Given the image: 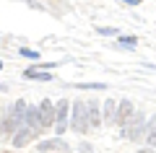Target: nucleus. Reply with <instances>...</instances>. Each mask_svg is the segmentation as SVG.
I'll return each instance as SVG.
<instances>
[{
	"mask_svg": "<svg viewBox=\"0 0 156 153\" xmlns=\"http://www.w3.org/2000/svg\"><path fill=\"white\" fill-rule=\"evenodd\" d=\"M73 130L76 132L89 130V117H86V104L83 101H76L73 104Z\"/></svg>",
	"mask_w": 156,
	"mask_h": 153,
	"instance_id": "f257e3e1",
	"label": "nucleus"
},
{
	"mask_svg": "<svg viewBox=\"0 0 156 153\" xmlns=\"http://www.w3.org/2000/svg\"><path fill=\"white\" fill-rule=\"evenodd\" d=\"M26 117V104L23 101H18V104H13V112H11V117H8V122H5V130L11 132V130H16L18 125H21V120Z\"/></svg>",
	"mask_w": 156,
	"mask_h": 153,
	"instance_id": "f03ea898",
	"label": "nucleus"
},
{
	"mask_svg": "<svg viewBox=\"0 0 156 153\" xmlns=\"http://www.w3.org/2000/svg\"><path fill=\"white\" fill-rule=\"evenodd\" d=\"M52 114H55V112H52V101L44 99L42 106H39V122H42V130H47V127L52 125Z\"/></svg>",
	"mask_w": 156,
	"mask_h": 153,
	"instance_id": "7ed1b4c3",
	"label": "nucleus"
},
{
	"mask_svg": "<svg viewBox=\"0 0 156 153\" xmlns=\"http://www.w3.org/2000/svg\"><path fill=\"white\" fill-rule=\"evenodd\" d=\"M65 127H68V101H60V104H57V127L55 130L62 135Z\"/></svg>",
	"mask_w": 156,
	"mask_h": 153,
	"instance_id": "20e7f679",
	"label": "nucleus"
},
{
	"mask_svg": "<svg viewBox=\"0 0 156 153\" xmlns=\"http://www.w3.org/2000/svg\"><path fill=\"white\" fill-rule=\"evenodd\" d=\"M86 117H89V127H99L101 120H99V104L96 101H89L86 104Z\"/></svg>",
	"mask_w": 156,
	"mask_h": 153,
	"instance_id": "39448f33",
	"label": "nucleus"
},
{
	"mask_svg": "<svg viewBox=\"0 0 156 153\" xmlns=\"http://www.w3.org/2000/svg\"><path fill=\"white\" fill-rule=\"evenodd\" d=\"M140 127H143V117H135L133 120V125H128V130H125V137H138L140 135Z\"/></svg>",
	"mask_w": 156,
	"mask_h": 153,
	"instance_id": "423d86ee",
	"label": "nucleus"
},
{
	"mask_svg": "<svg viewBox=\"0 0 156 153\" xmlns=\"http://www.w3.org/2000/svg\"><path fill=\"white\" fill-rule=\"evenodd\" d=\"M29 130H31V132H39V130H42V122H39V109H31V112H29Z\"/></svg>",
	"mask_w": 156,
	"mask_h": 153,
	"instance_id": "0eeeda50",
	"label": "nucleus"
},
{
	"mask_svg": "<svg viewBox=\"0 0 156 153\" xmlns=\"http://www.w3.org/2000/svg\"><path fill=\"white\" fill-rule=\"evenodd\" d=\"M130 114H133V104H130V101H122V104H120V112H117V122H125Z\"/></svg>",
	"mask_w": 156,
	"mask_h": 153,
	"instance_id": "6e6552de",
	"label": "nucleus"
},
{
	"mask_svg": "<svg viewBox=\"0 0 156 153\" xmlns=\"http://www.w3.org/2000/svg\"><path fill=\"white\" fill-rule=\"evenodd\" d=\"M26 78H42V81H50V73H42V70H26Z\"/></svg>",
	"mask_w": 156,
	"mask_h": 153,
	"instance_id": "1a4fd4ad",
	"label": "nucleus"
},
{
	"mask_svg": "<svg viewBox=\"0 0 156 153\" xmlns=\"http://www.w3.org/2000/svg\"><path fill=\"white\" fill-rule=\"evenodd\" d=\"M39 148H44V151H50V148H68L65 143H60V140H47V143H42Z\"/></svg>",
	"mask_w": 156,
	"mask_h": 153,
	"instance_id": "9d476101",
	"label": "nucleus"
},
{
	"mask_svg": "<svg viewBox=\"0 0 156 153\" xmlns=\"http://www.w3.org/2000/svg\"><path fill=\"white\" fill-rule=\"evenodd\" d=\"M26 140H29V132H18V135L13 137V143H16V148H21V145H23Z\"/></svg>",
	"mask_w": 156,
	"mask_h": 153,
	"instance_id": "9b49d317",
	"label": "nucleus"
},
{
	"mask_svg": "<svg viewBox=\"0 0 156 153\" xmlns=\"http://www.w3.org/2000/svg\"><path fill=\"white\" fill-rule=\"evenodd\" d=\"M148 145H154V148H156V130H151V132H148Z\"/></svg>",
	"mask_w": 156,
	"mask_h": 153,
	"instance_id": "f8f14e48",
	"label": "nucleus"
},
{
	"mask_svg": "<svg viewBox=\"0 0 156 153\" xmlns=\"http://www.w3.org/2000/svg\"><path fill=\"white\" fill-rule=\"evenodd\" d=\"M122 44H128V47H133V44H135V37H122Z\"/></svg>",
	"mask_w": 156,
	"mask_h": 153,
	"instance_id": "ddd939ff",
	"label": "nucleus"
},
{
	"mask_svg": "<svg viewBox=\"0 0 156 153\" xmlns=\"http://www.w3.org/2000/svg\"><path fill=\"white\" fill-rule=\"evenodd\" d=\"M21 55L23 57H37V52H31V49H21Z\"/></svg>",
	"mask_w": 156,
	"mask_h": 153,
	"instance_id": "4468645a",
	"label": "nucleus"
},
{
	"mask_svg": "<svg viewBox=\"0 0 156 153\" xmlns=\"http://www.w3.org/2000/svg\"><path fill=\"white\" fill-rule=\"evenodd\" d=\"M0 68H3V62H0Z\"/></svg>",
	"mask_w": 156,
	"mask_h": 153,
	"instance_id": "2eb2a0df",
	"label": "nucleus"
}]
</instances>
